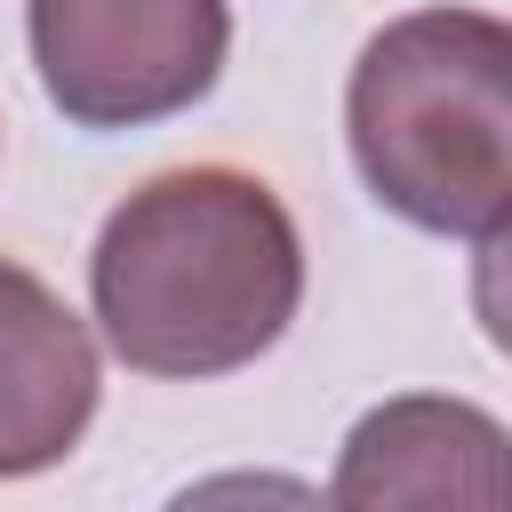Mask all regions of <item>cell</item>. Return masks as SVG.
<instances>
[{"label":"cell","instance_id":"6da1fadb","mask_svg":"<svg viewBox=\"0 0 512 512\" xmlns=\"http://www.w3.org/2000/svg\"><path fill=\"white\" fill-rule=\"evenodd\" d=\"M88 304L136 376H232L264 360L304 304L296 216L248 168H168L104 216Z\"/></svg>","mask_w":512,"mask_h":512},{"label":"cell","instance_id":"7a4b0ae2","mask_svg":"<svg viewBox=\"0 0 512 512\" xmlns=\"http://www.w3.org/2000/svg\"><path fill=\"white\" fill-rule=\"evenodd\" d=\"M344 136L400 224L496 248L512 224V24L488 8L392 16L352 64Z\"/></svg>","mask_w":512,"mask_h":512},{"label":"cell","instance_id":"3957f363","mask_svg":"<svg viewBox=\"0 0 512 512\" xmlns=\"http://www.w3.org/2000/svg\"><path fill=\"white\" fill-rule=\"evenodd\" d=\"M48 104L72 128H152L224 80V0H24Z\"/></svg>","mask_w":512,"mask_h":512},{"label":"cell","instance_id":"277c9868","mask_svg":"<svg viewBox=\"0 0 512 512\" xmlns=\"http://www.w3.org/2000/svg\"><path fill=\"white\" fill-rule=\"evenodd\" d=\"M328 512H512V440L480 400L392 392L344 432Z\"/></svg>","mask_w":512,"mask_h":512},{"label":"cell","instance_id":"5b68a950","mask_svg":"<svg viewBox=\"0 0 512 512\" xmlns=\"http://www.w3.org/2000/svg\"><path fill=\"white\" fill-rule=\"evenodd\" d=\"M96 392L104 368L80 312L40 272L0 256V480L56 472L80 448Z\"/></svg>","mask_w":512,"mask_h":512},{"label":"cell","instance_id":"8992f818","mask_svg":"<svg viewBox=\"0 0 512 512\" xmlns=\"http://www.w3.org/2000/svg\"><path fill=\"white\" fill-rule=\"evenodd\" d=\"M160 512H328V496L296 472H208L176 488Z\"/></svg>","mask_w":512,"mask_h":512}]
</instances>
